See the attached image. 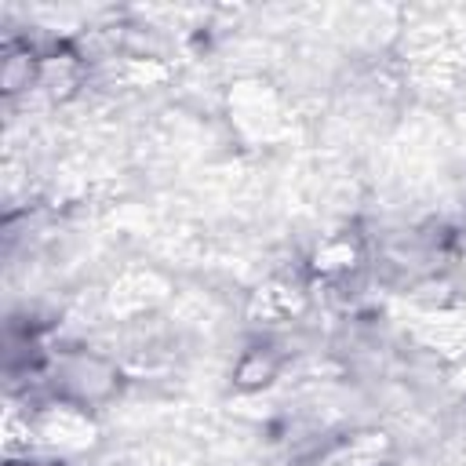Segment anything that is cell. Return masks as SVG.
<instances>
[{
	"label": "cell",
	"instance_id": "9",
	"mask_svg": "<svg viewBox=\"0 0 466 466\" xmlns=\"http://www.w3.org/2000/svg\"><path fill=\"white\" fill-rule=\"evenodd\" d=\"M258 302H262L266 320H288L302 306V291H295L288 284H269L266 291H258Z\"/></svg>",
	"mask_w": 466,
	"mask_h": 466
},
{
	"label": "cell",
	"instance_id": "3",
	"mask_svg": "<svg viewBox=\"0 0 466 466\" xmlns=\"http://www.w3.org/2000/svg\"><path fill=\"white\" fill-rule=\"evenodd\" d=\"M229 116L244 135H266L280 124V98L266 80H240L229 91Z\"/></svg>",
	"mask_w": 466,
	"mask_h": 466
},
{
	"label": "cell",
	"instance_id": "7",
	"mask_svg": "<svg viewBox=\"0 0 466 466\" xmlns=\"http://www.w3.org/2000/svg\"><path fill=\"white\" fill-rule=\"evenodd\" d=\"M386 448L382 433H353L331 444V451L320 459V466H379Z\"/></svg>",
	"mask_w": 466,
	"mask_h": 466
},
{
	"label": "cell",
	"instance_id": "2",
	"mask_svg": "<svg viewBox=\"0 0 466 466\" xmlns=\"http://www.w3.org/2000/svg\"><path fill=\"white\" fill-rule=\"evenodd\" d=\"M33 433L40 437V444L55 448L58 455H73L95 441V422L87 419V408L69 404V400H55L33 419Z\"/></svg>",
	"mask_w": 466,
	"mask_h": 466
},
{
	"label": "cell",
	"instance_id": "6",
	"mask_svg": "<svg viewBox=\"0 0 466 466\" xmlns=\"http://www.w3.org/2000/svg\"><path fill=\"white\" fill-rule=\"evenodd\" d=\"M280 364H284V357L277 353V346L255 342V346H248V350L237 357V364H233V386L244 390V393L266 390V386L280 375Z\"/></svg>",
	"mask_w": 466,
	"mask_h": 466
},
{
	"label": "cell",
	"instance_id": "4",
	"mask_svg": "<svg viewBox=\"0 0 466 466\" xmlns=\"http://www.w3.org/2000/svg\"><path fill=\"white\" fill-rule=\"evenodd\" d=\"M87 84V62L73 51V47H55L51 55H40V80L36 87H44L51 98L66 102L73 98L80 87Z\"/></svg>",
	"mask_w": 466,
	"mask_h": 466
},
{
	"label": "cell",
	"instance_id": "8",
	"mask_svg": "<svg viewBox=\"0 0 466 466\" xmlns=\"http://www.w3.org/2000/svg\"><path fill=\"white\" fill-rule=\"evenodd\" d=\"M36 80H40V55L29 47H11L0 66V87L7 95H18V91L36 87Z\"/></svg>",
	"mask_w": 466,
	"mask_h": 466
},
{
	"label": "cell",
	"instance_id": "1",
	"mask_svg": "<svg viewBox=\"0 0 466 466\" xmlns=\"http://www.w3.org/2000/svg\"><path fill=\"white\" fill-rule=\"evenodd\" d=\"M120 390V371L109 357L87 353V350H69L55 360V393L58 400L80 404V408H98Z\"/></svg>",
	"mask_w": 466,
	"mask_h": 466
},
{
	"label": "cell",
	"instance_id": "5",
	"mask_svg": "<svg viewBox=\"0 0 466 466\" xmlns=\"http://www.w3.org/2000/svg\"><path fill=\"white\" fill-rule=\"evenodd\" d=\"M360 262H364V244H360V237L350 233V229L324 237V240L317 244L313 258H309L313 273L324 277V280H342V277H350Z\"/></svg>",
	"mask_w": 466,
	"mask_h": 466
}]
</instances>
